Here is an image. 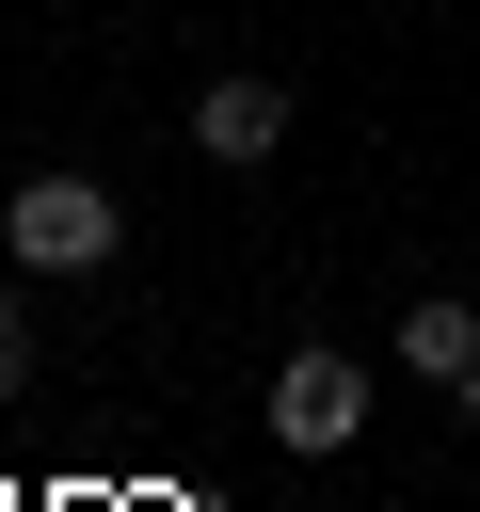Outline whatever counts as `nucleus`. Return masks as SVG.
<instances>
[{
  "mask_svg": "<svg viewBox=\"0 0 480 512\" xmlns=\"http://www.w3.org/2000/svg\"><path fill=\"white\" fill-rule=\"evenodd\" d=\"M112 240H128V208L96 176H16L0 192V256L16 272H112Z\"/></svg>",
  "mask_w": 480,
  "mask_h": 512,
  "instance_id": "1",
  "label": "nucleus"
},
{
  "mask_svg": "<svg viewBox=\"0 0 480 512\" xmlns=\"http://www.w3.org/2000/svg\"><path fill=\"white\" fill-rule=\"evenodd\" d=\"M368 400H384V384H368V352L304 336V352L272 368V448H352V432H368Z\"/></svg>",
  "mask_w": 480,
  "mask_h": 512,
  "instance_id": "2",
  "label": "nucleus"
},
{
  "mask_svg": "<svg viewBox=\"0 0 480 512\" xmlns=\"http://www.w3.org/2000/svg\"><path fill=\"white\" fill-rule=\"evenodd\" d=\"M192 144H208L224 176H256V160L288 144V80H208V96H192Z\"/></svg>",
  "mask_w": 480,
  "mask_h": 512,
  "instance_id": "3",
  "label": "nucleus"
},
{
  "mask_svg": "<svg viewBox=\"0 0 480 512\" xmlns=\"http://www.w3.org/2000/svg\"><path fill=\"white\" fill-rule=\"evenodd\" d=\"M400 368H416V384H464V368H480V304H448V288L400 304Z\"/></svg>",
  "mask_w": 480,
  "mask_h": 512,
  "instance_id": "4",
  "label": "nucleus"
},
{
  "mask_svg": "<svg viewBox=\"0 0 480 512\" xmlns=\"http://www.w3.org/2000/svg\"><path fill=\"white\" fill-rule=\"evenodd\" d=\"M16 384H32V320L0 304V400H16Z\"/></svg>",
  "mask_w": 480,
  "mask_h": 512,
  "instance_id": "5",
  "label": "nucleus"
},
{
  "mask_svg": "<svg viewBox=\"0 0 480 512\" xmlns=\"http://www.w3.org/2000/svg\"><path fill=\"white\" fill-rule=\"evenodd\" d=\"M448 400H464V416H480V368H464V384H448Z\"/></svg>",
  "mask_w": 480,
  "mask_h": 512,
  "instance_id": "6",
  "label": "nucleus"
}]
</instances>
